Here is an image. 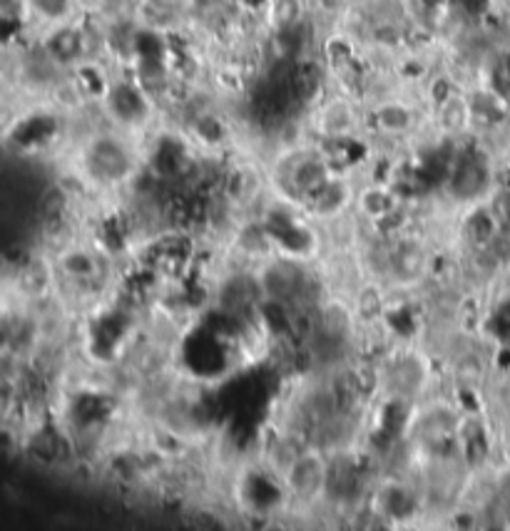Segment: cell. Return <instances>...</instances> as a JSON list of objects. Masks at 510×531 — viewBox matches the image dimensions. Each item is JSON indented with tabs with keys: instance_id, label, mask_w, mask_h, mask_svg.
I'll return each mask as SVG.
<instances>
[{
	"instance_id": "cell-1",
	"label": "cell",
	"mask_w": 510,
	"mask_h": 531,
	"mask_svg": "<svg viewBox=\"0 0 510 531\" xmlns=\"http://www.w3.org/2000/svg\"><path fill=\"white\" fill-rule=\"evenodd\" d=\"M45 50L47 55L53 57L55 63H60V65H73L85 53V35L77 28L60 25L47 40Z\"/></svg>"
},
{
	"instance_id": "cell-2",
	"label": "cell",
	"mask_w": 510,
	"mask_h": 531,
	"mask_svg": "<svg viewBox=\"0 0 510 531\" xmlns=\"http://www.w3.org/2000/svg\"><path fill=\"white\" fill-rule=\"evenodd\" d=\"M30 5L45 20L63 23L70 15V10H73V0H30Z\"/></svg>"
}]
</instances>
